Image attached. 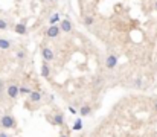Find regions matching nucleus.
Here are the masks:
<instances>
[{
  "instance_id": "obj_2",
  "label": "nucleus",
  "mask_w": 157,
  "mask_h": 137,
  "mask_svg": "<svg viewBox=\"0 0 157 137\" xmlns=\"http://www.w3.org/2000/svg\"><path fill=\"white\" fill-rule=\"evenodd\" d=\"M117 64H119V58H117L114 53H108L107 58H105V67L108 70H113V68L117 67Z\"/></svg>"
},
{
  "instance_id": "obj_14",
  "label": "nucleus",
  "mask_w": 157,
  "mask_h": 137,
  "mask_svg": "<svg viewBox=\"0 0 157 137\" xmlns=\"http://www.w3.org/2000/svg\"><path fill=\"white\" fill-rule=\"evenodd\" d=\"M31 91H32V88L31 87H28V85H18V93L21 94V96H26V94H31Z\"/></svg>"
},
{
  "instance_id": "obj_12",
  "label": "nucleus",
  "mask_w": 157,
  "mask_h": 137,
  "mask_svg": "<svg viewBox=\"0 0 157 137\" xmlns=\"http://www.w3.org/2000/svg\"><path fill=\"white\" fill-rule=\"evenodd\" d=\"M58 21H61V14L60 12H54L49 17V24H58Z\"/></svg>"
},
{
  "instance_id": "obj_3",
  "label": "nucleus",
  "mask_w": 157,
  "mask_h": 137,
  "mask_svg": "<svg viewBox=\"0 0 157 137\" xmlns=\"http://www.w3.org/2000/svg\"><path fill=\"white\" fill-rule=\"evenodd\" d=\"M60 34H61L60 24H50L46 29V37L47 38H57V37H60Z\"/></svg>"
},
{
  "instance_id": "obj_1",
  "label": "nucleus",
  "mask_w": 157,
  "mask_h": 137,
  "mask_svg": "<svg viewBox=\"0 0 157 137\" xmlns=\"http://www.w3.org/2000/svg\"><path fill=\"white\" fill-rule=\"evenodd\" d=\"M0 127H2L3 130H14L17 127V120L11 114H3L2 117H0Z\"/></svg>"
},
{
  "instance_id": "obj_10",
  "label": "nucleus",
  "mask_w": 157,
  "mask_h": 137,
  "mask_svg": "<svg viewBox=\"0 0 157 137\" xmlns=\"http://www.w3.org/2000/svg\"><path fill=\"white\" fill-rule=\"evenodd\" d=\"M41 99H43V94L40 91H37V90H32L31 91V94H29V101L31 102H35L37 104V102H40Z\"/></svg>"
},
{
  "instance_id": "obj_11",
  "label": "nucleus",
  "mask_w": 157,
  "mask_h": 137,
  "mask_svg": "<svg viewBox=\"0 0 157 137\" xmlns=\"http://www.w3.org/2000/svg\"><path fill=\"white\" fill-rule=\"evenodd\" d=\"M41 76L43 78H49L50 76V66H49V63H43V66H41Z\"/></svg>"
},
{
  "instance_id": "obj_15",
  "label": "nucleus",
  "mask_w": 157,
  "mask_h": 137,
  "mask_svg": "<svg viewBox=\"0 0 157 137\" xmlns=\"http://www.w3.org/2000/svg\"><path fill=\"white\" fill-rule=\"evenodd\" d=\"M93 23H95V17L93 15H86L84 17V24L86 26H91Z\"/></svg>"
},
{
  "instance_id": "obj_4",
  "label": "nucleus",
  "mask_w": 157,
  "mask_h": 137,
  "mask_svg": "<svg viewBox=\"0 0 157 137\" xmlns=\"http://www.w3.org/2000/svg\"><path fill=\"white\" fill-rule=\"evenodd\" d=\"M5 91H6V94L9 96L11 99H17L18 96H20V93H18V85H17V84H9Z\"/></svg>"
},
{
  "instance_id": "obj_17",
  "label": "nucleus",
  "mask_w": 157,
  "mask_h": 137,
  "mask_svg": "<svg viewBox=\"0 0 157 137\" xmlns=\"http://www.w3.org/2000/svg\"><path fill=\"white\" fill-rule=\"evenodd\" d=\"M15 57H17V60H20V61H23L26 57H28V53H26L24 50H18L17 53H15Z\"/></svg>"
},
{
  "instance_id": "obj_7",
  "label": "nucleus",
  "mask_w": 157,
  "mask_h": 137,
  "mask_svg": "<svg viewBox=\"0 0 157 137\" xmlns=\"http://www.w3.org/2000/svg\"><path fill=\"white\" fill-rule=\"evenodd\" d=\"M64 123H66V120H64V114L63 113H55V116L52 117V125H58V127H64Z\"/></svg>"
},
{
  "instance_id": "obj_13",
  "label": "nucleus",
  "mask_w": 157,
  "mask_h": 137,
  "mask_svg": "<svg viewBox=\"0 0 157 137\" xmlns=\"http://www.w3.org/2000/svg\"><path fill=\"white\" fill-rule=\"evenodd\" d=\"M78 113H80L83 117H86V116H88V114L91 113V107H90V105H83V107L80 108V111H78Z\"/></svg>"
},
{
  "instance_id": "obj_9",
  "label": "nucleus",
  "mask_w": 157,
  "mask_h": 137,
  "mask_svg": "<svg viewBox=\"0 0 157 137\" xmlns=\"http://www.w3.org/2000/svg\"><path fill=\"white\" fill-rule=\"evenodd\" d=\"M11 47H12V41L0 37V50H9Z\"/></svg>"
},
{
  "instance_id": "obj_19",
  "label": "nucleus",
  "mask_w": 157,
  "mask_h": 137,
  "mask_svg": "<svg viewBox=\"0 0 157 137\" xmlns=\"http://www.w3.org/2000/svg\"><path fill=\"white\" fill-rule=\"evenodd\" d=\"M6 90V85H5V82H3V79H0V96L3 94V91Z\"/></svg>"
},
{
  "instance_id": "obj_24",
  "label": "nucleus",
  "mask_w": 157,
  "mask_h": 137,
  "mask_svg": "<svg viewBox=\"0 0 157 137\" xmlns=\"http://www.w3.org/2000/svg\"><path fill=\"white\" fill-rule=\"evenodd\" d=\"M47 2H49V3H55V2H57V0H47Z\"/></svg>"
},
{
  "instance_id": "obj_8",
  "label": "nucleus",
  "mask_w": 157,
  "mask_h": 137,
  "mask_svg": "<svg viewBox=\"0 0 157 137\" xmlns=\"http://www.w3.org/2000/svg\"><path fill=\"white\" fill-rule=\"evenodd\" d=\"M14 31H15V34H18V35H26V34H28V27H26L24 23H17V24L14 26Z\"/></svg>"
},
{
  "instance_id": "obj_5",
  "label": "nucleus",
  "mask_w": 157,
  "mask_h": 137,
  "mask_svg": "<svg viewBox=\"0 0 157 137\" xmlns=\"http://www.w3.org/2000/svg\"><path fill=\"white\" fill-rule=\"evenodd\" d=\"M60 29H61V32H67L69 34L73 29V23L69 18H64V20L60 21Z\"/></svg>"
},
{
  "instance_id": "obj_20",
  "label": "nucleus",
  "mask_w": 157,
  "mask_h": 137,
  "mask_svg": "<svg viewBox=\"0 0 157 137\" xmlns=\"http://www.w3.org/2000/svg\"><path fill=\"white\" fill-rule=\"evenodd\" d=\"M69 113H70V114H78V111H76L73 107H70V105H69Z\"/></svg>"
},
{
  "instance_id": "obj_16",
  "label": "nucleus",
  "mask_w": 157,
  "mask_h": 137,
  "mask_svg": "<svg viewBox=\"0 0 157 137\" xmlns=\"http://www.w3.org/2000/svg\"><path fill=\"white\" fill-rule=\"evenodd\" d=\"M73 130H75V131H81V130H83V120H81V119H76V120H75Z\"/></svg>"
},
{
  "instance_id": "obj_21",
  "label": "nucleus",
  "mask_w": 157,
  "mask_h": 137,
  "mask_svg": "<svg viewBox=\"0 0 157 137\" xmlns=\"http://www.w3.org/2000/svg\"><path fill=\"white\" fill-rule=\"evenodd\" d=\"M134 84H136V87H137V88H140V87H142V81H140V79H136Z\"/></svg>"
},
{
  "instance_id": "obj_26",
  "label": "nucleus",
  "mask_w": 157,
  "mask_h": 137,
  "mask_svg": "<svg viewBox=\"0 0 157 137\" xmlns=\"http://www.w3.org/2000/svg\"><path fill=\"white\" fill-rule=\"evenodd\" d=\"M60 137H69V136H67V134H61Z\"/></svg>"
},
{
  "instance_id": "obj_22",
  "label": "nucleus",
  "mask_w": 157,
  "mask_h": 137,
  "mask_svg": "<svg viewBox=\"0 0 157 137\" xmlns=\"http://www.w3.org/2000/svg\"><path fill=\"white\" fill-rule=\"evenodd\" d=\"M0 137H9V134L5 133V131H2V133H0Z\"/></svg>"
},
{
  "instance_id": "obj_6",
  "label": "nucleus",
  "mask_w": 157,
  "mask_h": 137,
  "mask_svg": "<svg viewBox=\"0 0 157 137\" xmlns=\"http://www.w3.org/2000/svg\"><path fill=\"white\" fill-rule=\"evenodd\" d=\"M41 57H43V61H46V63H50V61H54L55 55H54V52H52L49 47H44V49L41 50Z\"/></svg>"
},
{
  "instance_id": "obj_23",
  "label": "nucleus",
  "mask_w": 157,
  "mask_h": 137,
  "mask_svg": "<svg viewBox=\"0 0 157 137\" xmlns=\"http://www.w3.org/2000/svg\"><path fill=\"white\" fill-rule=\"evenodd\" d=\"M154 111H156V113H157V102H156V104H154Z\"/></svg>"
},
{
  "instance_id": "obj_25",
  "label": "nucleus",
  "mask_w": 157,
  "mask_h": 137,
  "mask_svg": "<svg viewBox=\"0 0 157 137\" xmlns=\"http://www.w3.org/2000/svg\"><path fill=\"white\" fill-rule=\"evenodd\" d=\"M154 9L157 11V0H156V3H154Z\"/></svg>"
},
{
  "instance_id": "obj_18",
  "label": "nucleus",
  "mask_w": 157,
  "mask_h": 137,
  "mask_svg": "<svg viewBox=\"0 0 157 137\" xmlns=\"http://www.w3.org/2000/svg\"><path fill=\"white\" fill-rule=\"evenodd\" d=\"M8 27H9L8 21L5 18H0V31H5V29H8Z\"/></svg>"
}]
</instances>
